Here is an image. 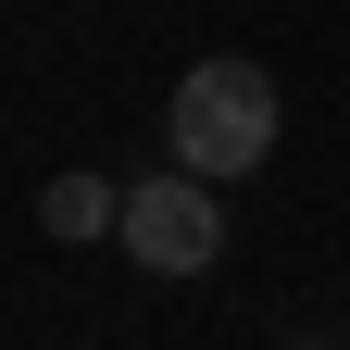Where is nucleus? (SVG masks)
Segmentation results:
<instances>
[{"label": "nucleus", "instance_id": "nucleus-1", "mask_svg": "<svg viewBox=\"0 0 350 350\" xmlns=\"http://www.w3.org/2000/svg\"><path fill=\"white\" fill-rule=\"evenodd\" d=\"M163 138H175V163H188V175H213V188H226V175H250L262 150H275V75L238 63V51L188 63V75H175Z\"/></svg>", "mask_w": 350, "mask_h": 350}, {"label": "nucleus", "instance_id": "nucleus-2", "mask_svg": "<svg viewBox=\"0 0 350 350\" xmlns=\"http://www.w3.org/2000/svg\"><path fill=\"white\" fill-rule=\"evenodd\" d=\"M125 262H138V275H200L213 250H226V213H213V175H138V188H125Z\"/></svg>", "mask_w": 350, "mask_h": 350}, {"label": "nucleus", "instance_id": "nucleus-3", "mask_svg": "<svg viewBox=\"0 0 350 350\" xmlns=\"http://www.w3.org/2000/svg\"><path fill=\"white\" fill-rule=\"evenodd\" d=\"M38 226L51 238H113L125 226V188L113 175H51V188H38Z\"/></svg>", "mask_w": 350, "mask_h": 350}, {"label": "nucleus", "instance_id": "nucleus-4", "mask_svg": "<svg viewBox=\"0 0 350 350\" xmlns=\"http://www.w3.org/2000/svg\"><path fill=\"white\" fill-rule=\"evenodd\" d=\"M300 350H313V338H300Z\"/></svg>", "mask_w": 350, "mask_h": 350}]
</instances>
